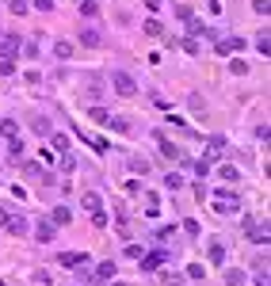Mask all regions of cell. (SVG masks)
<instances>
[{
    "instance_id": "6da1fadb",
    "label": "cell",
    "mask_w": 271,
    "mask_h": 286,
    "mask_svg": "<svg viewBox=\"0 0 271 286\" xmlns=\"http://www.w3.org/2000/svg\"><path fill=\"white\" fill-rule=\"evenodd\" d=\"M214 210L218 214H237V210H241V199H237V195H233V191H226V187H222V191H214Z\"/></svg>"
},
{
    "instance_id": "7a4b0ae2",
    "label": "cell",
    "mask_w": 271,
    "mask_h": 286,
    "mask_svg": "<svg viewBox=\"0 0 271 286\" xmlns=\"http://www.w3.org/2000/svg\"><path fill=\"white\" fill-rule=\"evenodd\" d=\"M111 88H115V96H134V92H138V84H134V76H130V72H122V69H115L111 72Z\"/></svg>"
},
{
    "instance_id": "3957f363",
    "label": "cell",
    "mask_w": 271,
    "mask_h": 286,
    "mask_svg": "<svg viewBox=\"0 0 271 286\" xmlns=\"http://www.w3.org/2000/svg\"><path fill=\"white\" fill-rule=\"evenodd\" d=\"M115 275H118V267H115V259H103L100 267H96V275H88V286H103V283H111Z\"/></svg>"
},
{
    "instance_id": "277c9868",
    "label": "cell",
    "mask_w": 271,
    "mask_h": 286,
    "mask_svg": "<svg viewBox=\"0 0 271 286\" xmlns=\"http://www.w3.org/2000/svg\"><path fill=\"white\" fill-rule=\"evenodd\" d=\"M19 50H23V38H19V35H4V38H0V57H8V61H12Z\"/></svg>"
},
{
    "instance_id": "5b68a950",
    "label": "cell",
    "mask_w": 271,
    "mask_h": 286,
    "mask_svg": "<svg viewBox=\"0 0 271 286\" xmlns=\"http://www.w3.org/2000/svg\"><path fill=\"white\" fill-rule=\"evenodd\" d=\"M164 259H168V252H164V248H153V252H149V256H142L138 263H142V271H157Z\"/></svg>"
},
{
    "instance_id": "8992f818",
    "label": "cell",
    "mask_w": 271,
    "mask_h": 286,
    "mask_svg": "<svg viewBox=\"0 0 271 286\" xmlns=\"http://www.w3.org/2000/svg\"><path fill=\"white\" fill-rule=\"evenodd\" d=\"M46 221H50V225H69V221H73V210H69V206H54V210H50V214H46Z\"/></svg>"
},
{
    "instance_id": "52a82bcc",
    "label": "cell",
    "mask_w": 271,
    "mask_h": 286,
    "mask_svg": "<svg viewBox=\"0 0 271 286\" xmlns=\"http://www.w3.org/2000/svg\"><path fill=\"white\" fill-rule=\"evenodd\" d=\"M80 206H84L88 214H103V199L96 191H84V195H80Z\"/></svg>"
},
{
    "instance_id": "ba28073f",
    "label": "cell",
    "mask_w": 271,
    "mask_h": 286,
    "mask_svg": "<svg viewBox=\"0 0 271 286\" xmlns=\"http://www.w3.org/2000/svg\"><path fill=\"white\" fill-rule=\"evenodd\" d=\"M57 263H61V267H88V256L84 252H61Z\"/></svg>"
},
{
    "instance_id": "9c48e42d",
    "label": "cell",
    "mask_w": 271,
    "mask_h": 286,
    "mask_svg": "<svg viewBox=\"0 0 271 286\" xmlns=\"http://www.w3.org/2000/svg\"><path fill=\"white\" fill-rule=\"evenodd\" d=\"M244 229H248V237H252V244H268V225H260V221H244Z\"/></svg>"
},
{
    "instance_id": "30bf717a",
    "label": "cell",
    "mask_w": 271,
    "mask_h": 286,
    "mask_svg": "<svg viewBox=\"0 0 271 286\" xmlns=\"http://www.w3.org/2000/svg\"><path fill=\"white\" fill-rule=\"evenodd\" d=\"M214 50H218V54H241V50H244V38H218Z\"/></svg>"
},
{
    "instance_id": "8fae6325",
    "label": "cell",
    "mask_w": 271,
    "mask_h": 286,
    "mask_svg": "<svg viewBox=\"0 0 271 286\" xmlns=\"http://www.w3.org/2000/svg\"><path fill=\"white\" fill-rule=\"evenodd\" d=\"M4 229H8V233H12V237H23V233H27V217L19 214V217H8V221H4Z\"/></svg>"
},
{
    "instance_id": "7c38bea8",
    "label": "cell",
    "mask_w": 271,
    "mask_h": 286,
    "mask_svg": "<svg viewBox=\"0 0 271 286\" xmlns=\"http://www.w3.org/2000/svg\"><path fill=\"white\" fill-rule=\"evenodd\" d=\"M157 145H160V157H164V160H180V149H176L164 134H157Z\"/></svg>"
},
{
    "instance_id": "4fadbf2b",
    "label": "cell",
    "mask_w": 271,
    "mask_h": 286,
    "mask_svg": "<svg viewBox=\"0 0 271 286\" xmlns=\"http://www.w3.org/2000/svg\"><path fill=\"white\" fill-rule=\"evenodd\" d=\"M35 241H39V244H50V241H54V225H50V221H39V229H35Z\"/></svg>"
},
{
    "instance_id": "5bb4252c",
    "label": "cell",
    "mask_w": 271,
    "mask_h": 286,
    "mask_svg": "<svg viewBox=\"0 0 271 286\" xmlns=\"http://www.w3.org/2000/svg\"><path fill=\"white\" fill-rule=\"evenodd\" d=\"M80 42L92 46V50H100V46H103V35H100V31H80Z\"/></svg>"
},
{
    "instance_id": "9a60e30c",
    "label": "cell",
    "mask_w": 271,
    "mask_h": 286,
    "mask_svg": "<svg viewBox=\"0 0 271 286\" xmlns=\"http://www.w3.org/2000/svg\"><path fill=\"white\" fill-rule=\"evenodd\" d=\"M206 149H210V153H206V157H202V160H214L218 153L226 149V138H210V142H206Z\"/></svg>"
},
{
    "instance_id": "2e32d148",
    "label": "cell",
    "mask_w": 271,
    "mask_h": 286,
    "mask_svg": "<svg viewBox=\"0 0 271 286\" xmlns=\"http://www.w3.org/2000/svg\"><path fill=\"white\" fill-rule=\"evenodd\" d=\"M0 134H4L8 142H12V138H19V126H15L12 118H0Z\"/></svg>"
},
{
    "instance_id": "e0dca14e",
    "label": "cell",
    "mask_w": 271,
    "mask_h": 286,
    "mask_svg": "<svg viewBox=\"0 0 271 286\" xmlns=\"http://www.w3.org/2000/svg\"><path fill=\"white\" fill-rule=\"evenodd\" d=\"M218 176H222L226 183H237V179H241V172L233 168V164H222V168H218Z\"/></svg>"
},
{
    "instance_id": "ac0fdd59",
    "label": "cell",
    "mask_w": 271,
    "mask_h": 286,
    "mask_svg": "<svg viewBox=\"0 0 271 286\" xmlns=\"http://www.w3.org/2000/svg\"><path fill=\"white\" fill-rule=\"evenodd\" d=\"M142 31L149 35V38H160V35H164V27H160L157 19H145V23H142Z\"/></svg>"
},
{
    "instance_id": "d6986e66",
    "label": "cell",
    "mask_w": 271,
    "mask_h": 286,
    "mask_svg": "<svg viewBox=\"0 0 271 286\" xmlns=\"http://www.w3.org/2000/svg\"><path fill=\"white\" fill-rule=\"evenodd\" d=\"M54 57L69 61V57H73V42H54Z\"/></svg>"
},
{
    "instance_id": "ffe728a7",
    "label": "cell",
    "mask_w": 271,
    "mask_h": 286,
    "mask_svg": "<svg viewBox=\"0 0 271 286\" xmlns=\"http://www.w3.org/2000/svg\"><path fill=\"white\" fill-rule=\"evenodd\" d=\"M226 286H244V271L229 267V271H226Z\"/></svg>"
},
{
    "instance_id": "44dd1931",
    "label": "cell",
    "mask_w": 271,
    "mask_h": 286,
    "mask_svg": "<svg viewBox=\"0 0 271 286\" xmlns=\"http://www.w3.org/2000/svg\"><path fill=\"white\" fill-rule=\"evenodd\" d=\"M8 153H12V160H23V153H27V149H23V138H12Z\"/></svg>"
},
{
    "instance_id": "7402d4cb",
    "label": "cell",
    "mask_w": 271,
    "mask_h": 286,
    "mask_svg": "<svg viewBox=\"0 0 271 286\" xmlns=\"http://www.w3.org/2000/svg\"><path fill=\"white\" fill-rule=\"evenodd\" d=\"M50 145H54V153H65V149H69V138H65V134H54Z\"/></svg>"
},
{
    "instance_id": "603a6c76",
    "label": "cell",
    "mask_w": 271,
    "mask_h": 286,
    "mask_svg": "<svg viewBox=\"0 0 271 286\" xmlns=\"http://www.w3.org/2000/svg\"><path fill=\"white\" fill-rule=\"evenodd\" d=\"M184 233H187V237H199L202 229H199V221H195V217H187V221H184Z\"/></svg>"
},
{
    "instance_id": "cb8c5ba5",
    "label": "cell",
    "mask_w": 271,
    "mask_h": 286,
    "mask_svg": "<svg viewBox=\"0 0 271 286\" xmlns=\"http://www.w3.org/2000/svg\"><path fill=\"white\" fill-rule=\"evenodd\" d=\"M80 12L84 15H100V4H96V0H80Z\"/></svg>"
},
{
    "instance_id": "d4e9b609",
    "label": "cell",
    "mask_w": 271,
    "mask_h": 286,
    "mask_svg": "<svg viewBox=\"0 0 271 286\" xmlns=\"http://www.w3.org/2000/svg\"><path fill=\"white\" fill-rule=\"evenodd\" d=\"M0 76H15V61H8V57H0Z\"/></svg>"
},
{
    "instance_id": "484cf974",
    "label": "cell",
    "mask_w": 271,
    "mask_h": 286,
    "mask_svg": "<svg viewBox=\"0 0 271 286\" xmlns=\"http://www.w3.org/2000/svg\"><path fill=\"white\" fill-rule=\"evenodd\" d=\"M88 114H92V118H96V122H103V126H107V118H111V114L103 111V107H88Z\"/></svg>"
},
{
    "instance_id": "4316f807",
    "label": "cell",
    "mask_w": 271,
    "mask_h": 286,
    "mask_svg": "<svg viewBox=\"0 0 271 286\" xmlns=\"http://www.w3.org/2000/svg\"><path fill=\"white\" fill-rule=\"evenodd\" d=\"M226 259V248L222 244H210V263H222Z\"/></svg>"
},
{
    "instance_id": "83f0119b",
    "label": "cell",
    "mask_w": 271,
    "mask_h": 286,
    "mask_svg": "<svg viewBox=\"0 0 271 286\" xmlns=\"http://www.w3.org/2000/svg\"><path fill=\"white\" fill-rule=\"evenodd\" d=\"M31 126H35V134H50V118H35Z\"/></svg>"
},
{
    "instance_id": "f1b7e54d",
    "label": "cell",
    "mask_w": 271,
    "mask_h": 286,
    "mask_svg": "<svg viewBox=\"0 0 271 286\" xmlns=\"http://www.w3.org/2000/svg\"><path fill=\"white\" fill-rule=\"evenodd\" d=\"M164 183H168V191H180V183H184V179H180L176 172H168V176H164Z\"/></svg>"
},
{
    "instance_id": "f546056e",
    "label": "cell",
    "mask_w": 271,
    "mask_h": 286,
    "mask_svg": "<svg viewBox=\"0 0 271 286\" xmlns=\"http://www.w3.org/2000/svg\"><path fill=\"white\" fill-rule=\"evenodd\" d=\"M184 50H187V54H191V57H199V50H202V46L195 42V38H184Z\"/></svg>"
},
{
    "instance_id": "4dcf8cb0",
    "label": "cell",
    "mask_w": 271,
    "mask_h": 286,
    "mask_svg": "<svg viewBox=\"0 0 271 286\" xmlns=\"http://www.w3.org/2000/svg\"><path fill=\"white\" fill-rule=\"evenodd\" d=\"M12 12H15V15H27V12H31L27 0H12Z\"/></svg>"
},
{
    "instance_id": "1f68e13d",
    "label": "cell",
    "mask_w": 271,
    "mask_h": 286,
    "mask_svg": "<svg viewBox=\"0 0 271 286\" xmlns=\"http://www.w3.org/2000/svg\"><path fill=\"white\" fill-rule=\"evenodd\" d=\"M142 252H145L142 244H126V256H130V259H142Z\"/></svg>"
},
{
    "instance_id": "d6a6232c",
    "label": "cell",
    "mask_w": 271,
    "mask_h": 286,
    "mask_svg": "<svg viewBox=\"0 0 271 286\" xmlns=\"http://www.w3.org/2000/svg\"><path fill=\"white\" fill-rule=\"evenodd\" d=\"M23 172H27V176H42V164H35V160H27V164H23Z\"/></svg>"
},
{
    "instance_id": "836d02e7",
    "label": "cell",
    "mask_w": 271,
    "mask_h": 286,
    "mask_svg": "<svg viewBox=\"0 0 271 286\" xmlns=\"http://www.w3.org/2000/svg\"><path fill=\"white\" fill-rule=\"evenodd\" d=\"M252 8H256V15H268V12H271L268 0H252Z\"/></svg>"
},
{
    "instance_id": "e575fe53",
    "label": "cell",
    "mask_w": 271,
    "mask_h": 286,
    "mask_svg": "<svg viewBox=\"0 0 271 286\" xmlns=\"http://www.w3.org/2000/svg\"><path fill=\"white\" fill-rule=\"evenodd\" d=\"M134 172H142V176H145V172H149V160H145V157H134Z\"/></svg>"
},
{
    "instance_id": "d590c367",
    "label": "cell",
    "mask_w": 271,
    "mask_h": 286,
    "mask_svg": "<svg viewBox=\"0 0 271 286\" xmlns=\"http://www.w3.org/2000/svg\"><path fill=\"white\" fill-rule=\"evenodd\" d=\"M256 50H260L264 57H268V50H271V46H268V35H260V38H256Z\"/></svg>"
},
{
    "instance_id": "8d00e7d4",
    "label": "cell",
    "mask_w": 271,
    "mask_h": 286,
    "mask_svg": "<svg viewBox=\"0 0 271 286\" xmlns=\"http://www.w3.org/2000/svg\"><path fill=\"white\" fill-rule=\"evenodd\" d=\"M229 69L237 72V76H244V72H248V65H244V61H229Z\"/></svg>"
},
{
    "instance_id": "74e56055",
    "label": "cell",
    "mask_w": 271,
    "mask_h": 286,
    "mask_svg": "<svg viewBox=\"0 0 271 286\" xmlns=\"http://www.w3.org/2000/svg\"><path fill=\"white\" fill-rule=\"evenodd\" d=\"M172 233H176V225H160V229H157V237H160V241H168Z\"/></svg>"
},
{
    "instance_id": "f35d334b",
    "label": "cell",
    "mask_w": 271,
    "mask_h": 286,
    "mask_svg": "<svg viewBox=\"0 0 271 286\" xmlns=\"http://www.w3.org/2000/svg\"><path fill=\"white\" fill-rule=\"evenodd\" d=\"M92 225H96V229H107V214H92Z\"/></svg>"
},
{
    "instance_id": "ab89813d",
    "label": "cell",
    "mask_w": 271,
    "mask_h": 286,
    "mask_svg": "<svg viewBox=\"0 0 271 286\" xmlns=\"http://www.w3.org/2000/svg\"><path fill=\"white\" fill-rule=\"evenodd\" d=\"M54 8V0H35V12H50Z\"/></svg>"
},
{
    "instance_id": "60d3db41",
    "label": "cell",
    "mask_w": 271,
    "mask_h": 286,
    "mask_svg": "<svg viewBox=\"0 0 271 286\" xmlns=\"http://www.w3.org/2000/svg\"><path fill=\"white\" fill-rule=\"evenodd\" d=\"M8 217H12V214H8V206H4V202H0V225H4V221H8Z\"/></svg>"
},
{
    "instance_id": "b9f144b4",
    "label": "cell",
    "mask_w": 271,
    "mask_h": 286,
    "mask_svg": "<svg viewBox=\"0 0 271 286\" xmlns=\"http://www.w3.org/2000/svg\"><path fill=\"white\" fill-rule=\"evenodd\" d=\"M164 286H180V283H172V279H168V283H164Z\"/></svg>"
},
{
    "instance_id": "7bdbcfd3",
    "label": "cell",
    "mask_w": 271,
    "mask_h": 286,
    "mask_svg": "<svg viewBox=\"0 0 271 286\" xmlns=\"http://www.w3.org/2000/svg\"><path fill=\"white\" fill-rule=\"evenodd\" d=\"M111 286H126V283H111Z\"/></svg>"
}]
</instances>
